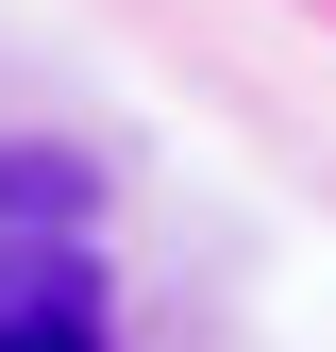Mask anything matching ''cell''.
Listing matches in <instances>:
<instances>
[{
	"mask_svg": "<svg viewBox=\"0 0 336 352\" xmlns=\"http://www.w3.org/2000/svg\"><path fill=\"white\" fill-rule=\"evenodd\" d=\"M0 352H101V302L84 285H17L0 302Z\"/></svg>",
	"mask_w": 336,
	"mask_h": 352,
	"instance_id": "obj_2",
	"label": "cell"
},
{
	"mask_svg": "<svg viewBox=\"0 0 336 352\" xmlns=\"http://www.w3.org/2000/svg\"><path fill=\"white\" fill-rule=\"evenodd\" d=\"M84 201H101L84 151H0V235H84Z\"/></svg>",
	"mask_w": 336,
	"mask_h": 352,
	"instance_id": "obj_1",
	"label": "cell"
}]
</instances>
